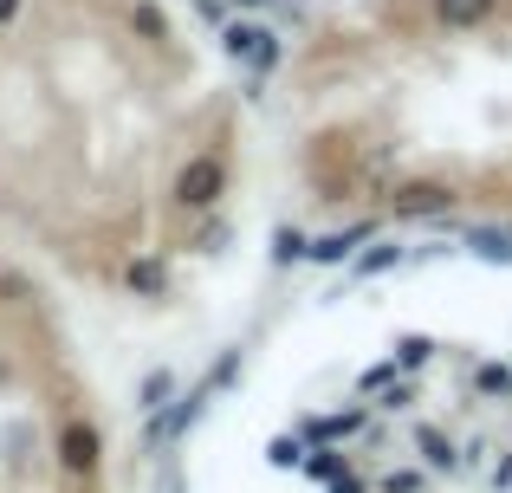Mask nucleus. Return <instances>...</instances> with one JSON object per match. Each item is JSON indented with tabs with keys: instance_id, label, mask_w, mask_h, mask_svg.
<instances>
[{
	"instance_id": "17",
	"label": "nucleus",
	"mask_w": 512,
	"mask_h": 493,
	"mask_svg": "<svg viewBox=\"0 0 512 493\" xmlns=\"http://www.w3.org/2000/svg\"><path fill=\"white\" fill-rule=\"evenodd\" d=\"M383 493H422V474H389Z\"/></svg>"
},
{
	"instance_id": "11",
	"label": "nucleus",
	"mask_w": 512,
	"mask_h": 493,
	"mask_svg": "<svg viewBox=\"0 0 512 493\" xmlns=\"http://www.w3.org/2000/svg\"><path fill=\"white\" fill-rule=\"evenodd\" d=\"M163 403H175V370H150L143 377V409H163Z\"/></svg>"
},
{
	"instance_id": "9",
	"label": "nucleus",
	"mask_w": 512,
	"mask_h": 493,
	"mask_svg": "<svg viewBox=\"0 0 512 493\" xmlns=\"http://www.w3.org/2000/svg\"><path fill=\"white\" fill-rule=\"evenodd\" d=\"M415 448L428 455V468H441V474L454 468V448H448V435H441V429H415Z\"/></svg>"
},
{
	"instance_id": "10",
	"label": "nucleus",
	"mask_w": 512,
	"mask_h": 493,
	"mask_svg": "<svg viewBox=\"0 0 512 493\" xmlns=\"http://www.w3.org/2000/svg\"><path fill=\"white\" fill-rule=\"evenodd\" d=\"M305 247H312V241H305L299 228H279V234H273V266H299Z\"/></svg>"
},
{
	"instance_id": "7",
	"label": "nucleus",
	"mask_w": 512,
	"mask_h": 493,
	"mask_svg": "<svg viewBox=\"0 0 512 493\" xmlns=\"http://www.w3.org/2000/svg\"><path fill=\"white\" fill-rule=\"evenodd\" d=\"M124 286L143 292V299H163V292H169V266L163 260H130L124 266Z\"/></svg>"
},
{
	"instance_id": "3",
	"label": "nucleus",
	"mask_w": 512,
	"mask_h": 493,
	"mask_svg": "<svg viewBox=\"0 0 512 493\" xmlns=\"http://www.w3.org/2000/svg\"><path fill=\"white\" fill-rule=\"evenodd\" d=\"M363 241H370V221H357V228H344V234H325V241H312V247H305V260H318V266H344Z\"/></svg>"
},
{
	"instance_id": "12",
	"label": "nucleus",
	"mask_w": 512,
	"mask_h": 493,
	"mask_svg": "<svg viewBox=\"0 0 512 493\" xmlns=\"http://www.w3.org/2000/svg\"><path fill=\"white\" fill-rule=\"evenodd\" d=\"M130 26H137L143 39H169V13H163V7H150V0H143V7L130 13Z\"/></svg>"
},
{
	"instance_id": "13",
	"label": "nucleus",
	"mask_w": 512,
	"mask_h": 493,
	"mask_svg": "<svg viewBox=\"0 0 512 493\" xmlns=\"http://www.w3.org/2000/svg\"><path fill=\"white\" fill-rule=\"evenodd\" d=\"M396 260H402V247H370L357 266H350V273H357V279H376V273H389Z\"/></svg>"
},
{
	"instance_id": "15",
	"label": "nucleus",
	"mask_w": 512,
	"mask_h": 493,
	"mask_svg": "<svg viewBox=\"0 0 512 493\" xmlns=\"http://www.w3.org/2000/svg\"><path fill=\"white\" fill-rule=\"evenodd\" d=\"M299 468L312 474V481H338V474H344V461L331 455V448H318V455H312V461H299Z\"/></svg>"
},
{
	"instance_id": "22",
	"label": "nucleus",
	"mask_w": 512,
	"mask_h": 493,
	"mask_svg": "<svg viewBox=\"0 0 512 493\" xmlns=\"http://www.w3.org/2000/svg\"><path fill=\"white\" fill-rule=\"evenodd\" d=\"M331 493H363V487H357V481H338V487H331Z\"/></svg>"
},
{
	"instance_id": "20",
	"label": "nucleus",
	"mask_w": 512,
	"mask_h": 493,
	"mask_svg": "<svg viewBox=\"0 0 512 493\" xmlns=\"http://www.w3.org/2000/svg\"><path fill=\"white\" fill-rule=\"evenodd\" d=\"M201 7V20H214V26H227V0H195Z\"/></svg>"
},
{
	"instance_id": "5",
	"label": "nucleus",
	"mask_w": 512,
	"mask_h": 493,
	"mask_svg": "<svg viewBox=\"0 0 512 493\" xmlns=\"http://www.w3.org/2000/svg\"><path fill=\"white\" fill-rule=\"evenodd\" d=\"M461 247L474 253V260H487V266H512V234L506 228H467Z\"/></svg>"
},
{
	"instance_id": "4",
	"label": "nucleus",
	"mask_w": 512,
	"mask_h": 493,
	"mask_svg": "<svg viewBox=\"0 0 512 493\" xmlns=\"http://www.w3.org/2000/svg\"><path fill=\"white\" fill-rule=\"evenodd\" d=\"M59 461H65L72 474H91V468H98V429L72 422V429H65V442H59Z\"/></svg>"
},
{
	"instance_id": "19",
	"label": "nucleus",
	"mask_w": 512,
	"mask_h": 493,
	"mask_svg": "<svg viewBox=\"0 0 512 493\" xmlns=\"http://www.w3.org/2000/svg\"><path fill=\"white\" fill-rule=\"evenodd\" d=\"M273 461H279V468H299L305 455H299V442H273Z\"/></svg>"
},
{
	"instance_id": "21",
	"label": "nucleus",
	"mask_w": 512,
	"mask_h": 493,
	"mask_svg": "<svg viewBox=\"0 0 512 493\" xmlns=\"http://www.w3.org/2000/svg\"><path fill=\"white\" fill-rule=\"evenodd\" d=\"M20 20V0H0V26H13Z\"/></svg>"
},
{
	"instance_id": "18",
	"label": "nucleus",
	"mask_w": 512,
	"mask_h": 493,
	"mask_svg": "<svg viewBox=\"0 0 512 493\" xmlns=\"http://www.w3.org/2000/svg\"><path fill=\"white\" fill-rule=\"evenodd\" d=\"M480 390H487V396H506V370L487 364V370H480Z\"/></svg>"
},
{
	"instance_id": "6",
	"label": "nucleus",
	"mask_w": 512,
	"mask_h": 493,
	"mask_svg": "<svg viewBox=\"0 0 512 493\" xmlns=\"http://www.w3.org/2000/svg\"><path fill=\"white\" fill-rule=\"evenodd\" d=\"M441 208H454V195L441 189V182H409V189L396 195V215H441Z\"/></svg>"
},
{
	"instance_id": "14",
	"label": "nucleus",
	"mask_w": 512,
	"mask_h": 493,
	"mask_svg": "<svg viewBox=\"0 0 512 493\" xmlns=\"http://www.w3.org/2000/svg\"><path fill=\"white\" fill-rule=\"evenodd\" d=\"M428 357H435V344H428V338H396V370H422Z\"/></svg>"
},
{
	"instance_id": "16",
	"label": "nucleus",
	"mask_w": 512,
	"mask_h": 493,
	"mask_svg": "<svg viewBox=\"0 0 512 493\" xmlns=\"http://www.w3.org/2000/svg\"><path fill=\"white\" fill-rule=\"evenodd\" d=\"M227 241H234V228H227V221H214V228H201V241H195V247H201V253H221Z\"/></svg>"
},
{
	"instance_id": "23",
	"label": "nucleus",
	"mask_w": 512,
	"mask_h": 493,
	"mask_svg": "<svg viewBox=\"0 0 512 493\" xmlns=\"http://www.w3.org/2000/svg\"><path fill=\"white\" fill-rule=\"evenodd\" d=\"M234 7H266V0H234Z\"/></svg>"
},
{
	"instance_id": "2",
	"label": "nucleus",
	"mask_w": 512,
	"mask_h": 493,
	"mask_svg": "<svg viewBox=\"0 0 512 493\" xmlns=\"http://www.w3.org/2000/svg\"><path fill=\"white\" fill-rule=\"evenodd\" d=\"M227 189V169L214 163V156H195V163L175 176V208H188V215H201V208H214Z\"/></svg>"
},
{
	"instance_id": "1",
	"label": "nucleus",
	"mask_w": 512,
	"mask_h": 493,
	"mask_svg": "<svg viewBox=\"0 0 512 493\" xmlns=\"http://www.w3.org/2000/svg\"><path fill=\"white\" fill-rule=\"evenodd\" d=\"M221 52H227V59H240V65H253L260 78L279 65V39L266 33V26H253V20H227L221 26Z\"/></svg>"
},
{
	"instance_id": "8",
	"label": "nucleus",
	"mask_w": 512,
	"mask_h": 493,
	"mask_svg": "<svg viewBox=\"0 0 512 493\" xmlns=\"http://www.w3.org/2000/svg\"><path fill=\"white\" fill-rule=\"evenodd\" d=\"M493 13V0H435V20L441 26H480Z\"/></svg>"
}]
</instances>
